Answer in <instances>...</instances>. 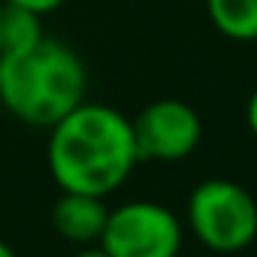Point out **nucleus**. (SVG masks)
I'll use <instances>...</instances> for the list:
<instances>
[{
	"instance_id": "9b49d317",
	"label": "nucleus",
	"mask_w": 257,
	"mask_h": 257,
	"mask_svg": "<svg viewBox=\"0 0 257 257\" xmlns=\"http://www.w3.org/2000/svg\"><path fill=\"white\" fill-rule=\"evenodd\" d=\"M73 257H109L103 248H82L79 254H73Z\"/></svg>"
},
{
	"instance_id": "423d86ee",
	"label": "nucleus",
	"mask_w": 257,
	"mask_h": 257,
	"mask_svg": "<svg viewBox=\"0 0 257 257\" xmlns=\"http://www.w3.org/2000/svg\"><path fill=\"white\" fill-rule=\"evenodd\" d=\"M106 218H109V209L103 197H94V194L64 191L52 206V227L67 242H76V245L100 242Z\"/></svg>"
},
{
	"instance_id": "f8f14e48",
	"label": "nucleus",
	"mask_w": 257,
	"mask_h": 257,
	"mask_svg": "<svg viewBox=\"0 0 257 257\" xmlns=\"http://www.w3.org/2000/svg\"><path fill=\"white\" fill-rule=\"evenodd\" d=\"M0 257H16V251H13V245L7 239H0Z\"/></svg>"
},
{
	"instance_id": "6e6552de",
	"label": "nucleus",
	"mask_w": 257,
	"mask_h": 257,
	"mask_svg": "<svg viewBox=\"0 0 257 257\" xmlns=\"http://www.w3.org/2000/svg\"><path fill=\"white\" fill-rule=\"evenodd\" d=\"M43 16L19 7V4H0V55H19L28 52L43 40Z\"/></svg>"
},
{
	"instance_id": "ddd939ff",
	"label": "nucleus",
	"mask_w": 257,
	"mask_h": 257,
	"mask_svg": "<svg viewBox=\"0 0 257 257\" xmlns=\"http://www.w3.org/2000/svg\"><path fill=\"white\" fill-rule=\"evenodd\" d=\"M0 4H4V0H0Z\"/></svg>"
},
{
	"instance_id": "f257e3e1",
	"label": "nucleus",
	"mask_w": 257,
	"mask_h": 257,
	"mask_svg": "<svg viewBox=\"0 0 257 257\" xmlns=\"http://www.w3.org/2000/svg\"><path fill=\"white\" fill-rule=\"evenodd\" d=\"M49 131L46 158L61 191L106 197L140 161L131 118L106 103H79Z\"/></svg>"
},
{
	"instance_id": "9d476101",
	"label": "nucleus",
	"mask_w": 257,
	"mask_h": 257,
	"mask_svg": "<svg viewBox=\"0 0 257 257\" xmlns=\"http://www.w3.org/2000/svg\"><path fill=\"white\" fill-rule=\"evenodd\" d=\"M245 118H248V127H251V134L257 137V88H254V94L248 97V106H245Z\"/></svg>"
},
{
	"instance_id": "1a4fd4ad",
	"label": "nucleus",
	"mask_w": 257,
	"mask_h": 257,
	"mask_svg": "<svg viewBox=\"0 0 257 257\" xmlns=\"http://www.w3.org/2000/svg\"><path fill=\"white\" fill-rule=\"evenodd\" d=\"M7 4H19V7H25V10L37 13V16H46V13L58 10L64 0H7Z\"/></svg>"
},
{
	"instance_id": "20e7f679",
	"label": "nucleus",
	"mask_w": 257,
	"mask_h": 257,
	"mask_svg": "<svg viewBox=\"0 0 257 257\" xmlns=\"http://www.w3.org/2000/svg\"><path fill=\"white\" fill-rule=\"evenodd\" d=\"M100 248L109 257H176L182 248V224L167 206L134 200L109 209Z\"/></svg>"
},
{
	"instance_id": "0eeeda50",
	"label": "nucleus",
	"mask_w": 257,
	"mask_h": 257,
	"mask_svg": "<svg viewBox=\"0 0 257 257\" xmlns=\"http://www.w3.org/2000/svg\"><path fill=\"white\" fill-rule=\"evenodd\" d=\"M209 22L218 34L236 43L257 40V0H206Z\"/></svg>"
},
{
	"instance_id": "7ed1b4c3",
	"label": "nucleus",
	"mask_w": 257,
	"mask_h": 257,
	"mask_svg": "<svg viewBox=\"0 0 257 257\" xmlns=\"http://www.w3.org/2000/svg\"><path fill=\"white\" fill-rule=\"evenodd\" d=\"M188 221L209 251L236 254L257 239V200L230 179H206L191 191Z\"/></svg>"
},
{
	"instance_id": "f03ea898",
	"label": "nucleus",
	"mask_w": 257,
	"mask_h": 257,
	"mask_svg": "<svg viewBox=\"0 0 257 257\" xmlns=\"http://www.w3.org/2000/svg\"><path fill=\"white\" fill-rule=\"evenodd\" d=\"M88 73L82 58L43 37L19 55H0V103L31 127H52L85 103Z\"/></svg>"
},
{
	"instance_id": "39448f33",
	"label": "nucleus",
	"mask_w": 257,
	"mask_h": 257,
	"mask_svg": "<svg viewBox=\"0 0 257 257\" xmlns=\"http://www.w3.org/2000/svg\"><path fill=\"white\" fill-rule=\"evenodd\" d=\"M131 131L140 161H182L200 146L203 121L191 103L164 97L131 121Z\"/></svg>"
}]
</instances>
